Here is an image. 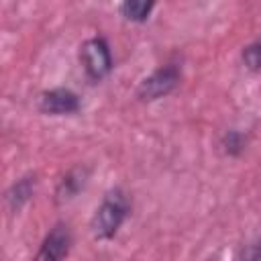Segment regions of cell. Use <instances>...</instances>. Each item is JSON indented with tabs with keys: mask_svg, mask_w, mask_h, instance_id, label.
I'll use <instances>...</instances> for the list:
<instances>
[{
	"mask_svg": "<svg viewBox=\"0 0 261 261\" xmlns=\"http://www.w3.org/2000/svg\"><path fill=\"white\" fill-rule=\"evenodd\" d=\"M128 214V200L126 196L122 194V190H110L104 200L100 202V206L96 208L94 216H92V222H90V230H92V237L96 241H108L112 239L120 224L124 222Z\"/></svg>",
	"mask_w": 261,
	"mask_h": 261,
	"instance_id": "1",
	"label": "cell"
},
{
	"mask_svg": "<svg viewBox=\"0 0 261 261\" xmlns=\"http://www.w3.org/2000/svg\"><path fill=\"white\" fill-rule=\"evenodd\" d=\"M82 65L86 69V75L92 82H100L110 73L112 57L106 41L102 37H92L82 45Z\"/></svg>",
	"mask_w": 261,
	"mask_h": 261,
	"instance_id": "2",
	"label": "cell"
},
{
	"mask_svg": "<svg viewBox=\"0 0 261 261\" xmlns=\"http://www.w3.org/2000/svg\"><path fill=\"white\" fill-rule=\"evenodd\" d=\"M177 84H179V69L169 63V65L155 69L151 75H147L139 84L137 96L145 102H153V100H159V98L167 96L169 92H173Z\"/></svg>",
	"mask_w": 261,
	"mask_h": 261,
	"instance_id": "3",
	"label": "cell"
},
{
	"mask_svg": "<svg viewBox=\"0 0 261 261\" xmlns=\"http://www.w3.org/2000/svg\"><path fill=\"white\" fill-rule=\"evenodd\" d=\"M39 110L43 114H53V116L73 114L80 110V98L75 92L67 88H53L39 96Z\"/></svg>",
	"mask_w": 261,
	"mask_h": 261,
	"instance_id": "4",
	"label": "cell"
},
{
	"mask_svg": "<svg viewBox=\"0 0 261 261\" xmlns=\"http://www.w3.org/2000/svg\"><path fill=\"white\" fill-rule=\"evenodd\" d=\"M69 245H71L69 226L63 224V222H59L45 237V241H43V245H41V249L37 253V259H49V261L63 259L69 253Z\"/></svg>",
	"mask_w": 261,
	"mask_h": 261,
	"instance_id": "5",
	"label": "cell"
},
{
	"mask_svg": "<svg viewBox=\"0 0 261 261\" xmlns=\"http://www.w3.org/2000/svg\"><path fill=\"white\" fill-rule=\"evenodd\" d=\"M86 181H88V171H86L84 167L71 169V171L65 173L63 179L59 181V186H57V190H55V200H57L59 204L69 202L71 198H75V196L80 194V190H84Z\"/></svg>",
	"mask_w": 261,
	"mask_h": 261,
	"instance_id": "6",
	"label": "cell"
},
{
	"mask_svg": "<svg viewBox=\"0 0 261 261\" xmlns=\"http://www.w3.org/2000/svg\"><path fill=\"white\" fill-rule=\"evenodd\" d=\"M35 192V177H20L16 184H12V188L6 194V202L10 206V210H20L33 196Z\"/></svg>",
	"mask_w": 261,
	"mask_h": 261,
	"instance_id": "7",
	"label": "cell"
},
{
	"mask_svg": "<svg viewBox=\"0 0 261 261\" xmlns=\"http://www.w3.org/2000/svg\"><path fill=\"white\" fill-rule=\"evenodd\" d=\"M153 6H155V0H122L120 2V12H122L124 18L133 20V22H141L149 16Z\"/></svg>",
	"mask_w": 261,
	"mask_h": 261,
	"instance_id": "8",
	"label": "cell"
},
{
	"mask_svg": "<svg viewBox=\"0 0 261 261\" xmlns=\"http://www.w3.org/2000/svg\"><path fill=\"white\" fill-rule=\"evenodd\" d=\"M243 63L251 71H261V39L243 49Z\"/></svg>",
	"mask_w": 261,
	"mask_h": 261,
	"instance_id": "9",
	"label": "cell"
},
{
	"mask_svg": "<svg viewBox=\"0 0 261 261\" xmlns=\"http://www.w3.org/2000/svg\"><path fill=\"white\" fill-rule=\"evenodd\" d=\"M245 145H247V139H245V135L239 133V130H228V133L222 137V149H224V153H228V155H239V153L245 149Z\"/></svg>",
	"mask_w": 261,
	"mask_h": 261,
	"instance_id": "10",
	"label": "cell"
},
{
	"mask_svg": "<svg viewBox=\"0 0 261 261\" xmlns=\"http://www.w3.org/2000/svg\"><path fill=\"white\" fill-rule=\"evenodd\" d=\"M243 257L245 259H261V241L251 245L247 251H243Z\"/></svg>",
	"mask_w": 261,
	"mask_h": 261,
	"instance_id": "11",
	"label": "cell"
}]
</instances>
